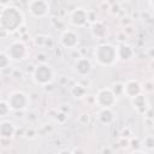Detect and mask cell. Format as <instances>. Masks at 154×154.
Returning a JSON list of instances; mask_svg holds the SVG:
<instances>
[{
    "label": "cell",
    "instance_id": "6da1fadb",
    "mask_svg": "<svg viewBox=\"0 0 154 154\" xmlns=\"http://www.w3.org/2000/svg\"><path fill=\"white\" fill-rule=\"evenodd\" d=\"M24 24V16L20 8L14 5H6L0 13V26H2L8 34L17 31Z\"/></svg>",
    "mask_w": 154,
    "mask_h": 154
},
{
    "label": "cell",
    "instance_id": "7a4b0ae2",
    "mask_svg": "<svg viewBox=\"0 0 154 154\" xmlns=\"http://www.w3.org/2000/svg\"><path fill=\"white\" fill-rule=\"evenodd\" d=\"M93 58L100 66H112L117 63V47L112 43H100L93 51Z\"/></svg>",
    "mask_w": 154,
    "mask_h": 154
},
{
    "label": "cell",
    "instance_id": "3957f363",
    "mask_svg": "<svg viewBox=\"0 0 154 154\" xmlns=\"http://www.w3.org/2000/svg\"><path fill=\"white\" fill-rule=\"evenodd\" d=\"M55 77V72L54 69L52 67V65H49L48 63H38L31 73V78L34 81L35 84L41 85V87H46L48 84H51L54 81Z\"/></svg>",
    "mask_w": 154,
    "mask_h": 154
},
{
    "label": "cell",
    "instance_id": "277c9868",
    "mask_svg": "<svg viewBox=\"0 0 154 154\" xmlns=\"http://www.w3.org/2000/svg\"><path fill=\"white\" fill-rule=\"evenodd\" d=\"M29 100H30L29 96L23 90H14V91L8 94V96L6 99V102H7L11 111L20 112V111H24L28 107Z\"/></svg>",
    "mask_w": 154,
    "mask_h": 154
},
{
    "label": "cell",
    "instance_id": "5b68a950",
    "mask_svg": "<svg viewBox=\"0 0 154 154\" xmlns=\"http://www.w3.org/2000/svg\"><path fill=\"white\" fill-rule=\"evenodd\" d=\"M5 53L7 54L11 61H22L26 58L29 51L23 41H13L6 47Z\"/></svg>",
    "mask_w": 154,
    "mask_h": 154
},
{
    "label": "cell",
    "instance_id": "8992f818",
    "mask_svg": "<svg viewBox=\"0 0 154 154\" xmlns=\"http://www.w3.org/2000/svg\"><path fill=\"white\" fill-rule=\"evenodd\" d=\"M28 11L34 18H45L51 12V6L45 0H31L26 4Z\"/></svg>",
    "mask_w": 154,
    "mask_h": 154
},
{
    "label": "cell",
    "instance_id": "52a82bcc",
    "mask_svg": "<svg viewBox=\"0 0 154 154\" xmlns=\"http://www.w3.org/2000/svg\"><path fill=\"white\" fill-rule=\"evenodd\" d=\"M94 99L99 108H112V106H114V103L117 102V97L114 96V94L111 91L109 88L99 89Z\"/></svg>",
    "mask_w": 154,
    "mask_h": 154
},
{
    "label": "cell",
    "instance_id": "ba28073f",
    "mask_svg": "<svg viewBox=\"0 0 154 154\" xmlns=\"http://www.w3.org/2000/svg\"><path fill=\"white\" fill-rule=\"evenodd\" d=\"M59 43L66 49H75L79 43V35L73 29H65L59 36Z\"/></svg>",
    "mask_w": 154,
    "mask_h": 154
},
{
    "label": "cell",
    "instance_id": "9c48e42d",
    "mask_svg": "<svg viewBox=\"0 0 154 154\" xmlns=\"http://www.w3.org/2000/svg\"><path fill=\"white\" fill-rule=\"evenodd\" d=\"M69 23L75 28H83L88 23V10L84 7H75L69 13Z\"/></svg>",
    "mask_w": 154,
    "mask_h": 154
},
{
    "label": "cell",
    "instance_id": "30bf717a",
    "mask_svg": "<svg viewBox=\"0 0 154 154\" xmlns=\"http://www.w3.org/2000/svg\"><path fill=\"white\" fill-rule=\"evenodd\" d=\"M73 72L79 77H87L93 71V63L87 57H79L73 63Z\"/></svg>",
    "mask_w": 154,
    "mask_h": 154
},
{
    "label": "cell",
    "instance_id": "8fae6325",
    "mask_svg": "<svg viewBox=\"0 0 154 154\" xmlns=\"http://www.w3.org/2000/svg\"><path fill=\"white\" fill-rule=\"evenodd\" d=\"M142 94V84L137 79H128L125 83H123V95L134 99L135 96Z\"/></svg>",
    "mask_w": 154,
    "mask_h": 154
},
{
    "label": "cell",
    "instance_id": "7c38bea8",
    "mask_svg": "<svg viewBox=\"0 0 154 154\" xmlns=\"http://www.w3.org/2000/svg\"><path fill=\"white\" fill-rule=\"evenodd\" d=\"M130 101H131V105H132L134 109L138 114H143L144 116V113L150 108V105H149V102L147 100V96L143 93L137 95V96H135L134 99H130Z\"/></svg>",
    "mask_w": 154,
    "mask_h": 154
},
{
    "label": "cell",
    "instance_id": "4fadbf2b",
    "mask_svg": "<svg viewBox=\"0 0 154 154\" xmlns=\"http://www.w3.org/2000/svg\"><path fill=\"white\" fill-rule=\"evenodd\" d=\"M17 128L13 122L2 119L0 120V138L1 140H11L16 135Z\"/></svg>",
    "mask_w": 154,
    "mask_h": 154
},
{
    "label": "cell",
    "instance_id": "5bb4252c",
    "mask_svg": "<svg viewBox=\"0 0 154 154\" xmlns=\"http://www.w3.org/2000/svg\"><path fill=\"white\" fill-rule=\"evenodd\" d=\"M96 119L100 124L109 125L116 120V113L112 108H99L96 112Z\"/></svg>",
    "mask_w": 154,
    "mask_h": 154
},
{
    "label": "cell",
    "instance_id": "9a60e30c",
    "mask_svg": "<svg viewBox=\"0 0 154 154\" xmlns=\"http://www.w3.org/2000/svg\"><path fill=\"white\" fill-rule=\"evenodd\" d=\"M107 26L101 20H95L94 23H91L90 25V34L96 40H102L107 36Z\"/></svg>",
    "mask_w": 154,
    "mask_h": 154
},
{
    "label": "cell",
    "instance_id": "2e32d148",
    "mask_svg": "<svg viewBox=\"0 0 154 154\" xmlns=\"http://www.w3.org/2000/svg\"><path fill=\"white\" fill-rule=\"evenodd\" d=\"M134 54H135L134 48L128 43H122L117 47V58L120 61H124V63L130 61L134 58Z\"/></svg>",
    "mask_w": 154,
    "mask_h": 154
},
{
    "label": "cell",
    "instance_id": "e0dca14e",
    "mask_svg": "<svg viewBox=\"0 0 154 154\" xmlns=\"http://www.w3.org/2000/svg\"><path fill=\"white\" fill-rule=\"evenodd\" d=\"M70 94L75 99H82L87 94V87L83 85V84H81V83H76V84H73L70 88Z\"/></svg>",
    "mask_w": 154,
    "mask_h": 154
},
{
    "label": "cell",
    "instance_id": "ac0fdd59",
    "mask_svg": "<svg viewBox=\"0 0 154 154\" xmlns=\"http://www.w3.org/2000/svg\"><path fill=\"white\" fill-rule=\"evenodd\" d=\"M141 144L143 146V148L146 150H153L154 149V137H153V135H147Z\"/></svg>",
    "mask_w": 154,
    "mask_h": 154
},
{
    "label": "cell",
    "instance_id": "d6986e66",
    "mask_svg": "<svg viewBox=\"0 0 154 154\" xmlns=\"http://www.w3.org/2000/svg\"><path fill=\"white\" fill-rule=\"evenodd\" d=\"M111 91L114 94L116 97H119V96H123V83L122 82H116L113 83L111 87H109Z\"/></svg>",
    "mask_w": 154,
    "mask_h": 154
},
{
    "label": "cell",
    "instance_id": "ffe728a7",
    "mask_svg": "<svg viewBox=\"0 0 154 154\" xmlns=\"http://www.w3.org/2000/svg\"><path fill=\"white\" fill-rule=\"evenodd\" d=\"M10 64H11V60L7 57V54L5 52H0V70L8 69Z\"/></svg>",
    "mask_w": 154,
    "mask_h": 154
},
{
    "label": "cell",
    "instance_id": "44dd1931",
    "mask_svg": "<svg viewBox=\"0 0 154 154\" xmlns=\"http://www.w3.org/2000/svg\"><path fill=\"white\" fill-rule=\"evenodd\" d=\"M10 111L11 109H10L7 102L5 100H0V118H4L6 116H8Z\"/></svg>",
    "mask_w": 154,
    "mask_h": 154
},
{
    "label": "cell",
    "instance_id": "7402d4cb",
    "mask_svg": "<svg viewBox=\"0 0 154 154\" xmlns=\"http://www.w3.org/2000/svg\"><path fill=\"white\" fill-rule=\"evenodd\" d=\"M77 122H78L79 124H82V125H88V124L91 122V117H90L89 113H82V114L78 116Z\"/></svg>",
    "mask_w": 154,
    "mask_h": 154
},
{
    "label": "cell",
    "instance_id": "603a6c76",
    "mask_svg": "<svg viewBox=\"0 0 154 154\" xmlns=\"http://www.w3.org/2000/svg\"><path fill=\"white\" fill-rule=\"evenodd\" d=\"M118 144H119V147L122 148V149H128L129 147H130V140L128 138V137H120L119 140H118Z\"/></svg>",
    "mask_w": 154,
    "mask_h": 154
},
{
    "label": "cell",
    "instance_id": "cb8c5ba5",
    "mask_svg": "<svg viewBox=\"0 0 154 154\" xmlns=\"http://www.w3.org/2000/svg\"><path fill=\"white\" fill-rule=\"evenodd\" d=\"M67 117H69V114H66V113H63V112H58L57 114H55V117H54V119L58 122V123H64L66 119H67Z\"/></svg>",
    "mask_w": 154,
    "mask_h": 154
},
{
    "label": "cell",
    "instance_id": "d4e9b609",
    "mask_svg": "<svg viewBox=\"0 0 154 154\" xmlns=\"http://www.w3.org/2000/svg\"><path fill=\"white\" fill-rule=\"evenodd\" d=\"M147 91V93H152L153 91V83H152V81H149V82H146V83H143L142 84V91Z\"/></svg>",
    "mask_w": 154,
    "mask_h": 154
},
{
    "label": "cell",
    "instance_id": "484cf974",
    "mask_svg": "<svg viewBox=\"0 0 154 154\" xmlns=\"http://www.w3.org/2000/svg\"><path fill=\"white\" fill-rule=\"evenodd\" d=\"M8 35H10V34H8L2 26H0V38H6Z\"/></svg>",
    "mask_w": 154,
    "mask_h": 154
},
{
    "label": "cell",
    "instance_id": "4316f807",
    "mask_svg": "<svg viewBox=\"0 0 154 154\" xmlns=\"http://www.w3.org/2000/svg\"><path fill=\"white\" fill-rule=\"evenodd\" d=\"M58 154H72V152L69 149H61L60 152H58Z\"/></svg>",
    "mask_w": 154,
    "mask_h": 154
},
{
    "label": "cell",
    "instance_id": "83f0119b",
    "mask_svg": "<svg viewBox=\"0 0 154 154\" xmlns=\"http://www.w3.org/2000/svg\"><path fill=\"white\" fill-rule=\"evenodd\" d=\"M130 154H146L143 150H138V149H135V150H132Z\"/></svg>",
    "mask_w": 154,
    "mask_h": 154
},
{
    "label": "cell",
    "instance_id": "f1b7e54d",
    "mask_svg": "<svg viewBox=\"0 0 154 154\" xmlns=\"http://www.w3.org/2000/svg\"><path fill=\"white\" fill-rule=\"evenodd\" d=\"M72 154H85L83 150H81V149H76L75 152H72Z\"/></svg>",
    "mask_w": 154,
    "mask_h": 154
},
{
    "label": "cell",
    "instance_id": "f546056e",
    "mask_svg": "<svg viewBox=\"0 0 154 154\" xmlns=\"http://www.w3.org/2000/svg\"><path fill=\"white\" fill-rule=\"evenodd\" d=\"M8 5V4H7ZM4 6H6V5H4V4H0V13H1V11H2V7Z\"/></svg>",
    "mask_w": 154,
    "mask_h": 154
}]
</instances>
